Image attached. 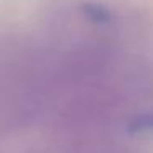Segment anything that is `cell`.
I'll return each instance as SVG.
<instances>
[{
  "label": "cell",
  "mask_w": 153,
  "mask_h": 153,
  "mask_svg": "<svg viewBox=\"0 0 153 153\" xmlns=\"http://www.w3.org/2000/svg\"><path fill=\"white\" fill-rule=\"evenodd\" d=\"M81 12L87 17V20L99 25H107L114 18L112 12L107 7H104L102 4H97V2H84L81 5Z\"/></svg>",
  "instance_id": "1"
},
{
  "label": "cell",
  "mask_w": 153,
  "mask_h": 153,
  "mask_svg": "<svg viewBox=\"0 0 153 153\" xmlns=\"http://www.w3.org/2000/svg\"><path fill=\"white\" fill-rule=\"evenodd\" d=\"M130 130L132 132H150V130H153V115L145 114L142 117H137L130 123Z\"/></svg>",
  "instance_id": "2"
}]
</instances>
